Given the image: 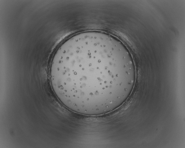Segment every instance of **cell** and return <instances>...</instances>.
I'll use <instances>...</instances> for the list:
<instances>
[{
    "label": "cell",
    "mask_w": 185,
    "mask_h": 148,
    "mask_svg": "<svg viewBox=\"0 0 185 148\" xmlns=\"http://www.w3.org/2000/svg\"><path fill=\"white\" fill-rule=\"evenodd\" d=\"M134 72L113 36L92 31L74 35L59 46L52 60L50 78L65 107L95 116L114 110Z\"/></svg>",
    "instance_id": "cell-1"
}]
</instances>
